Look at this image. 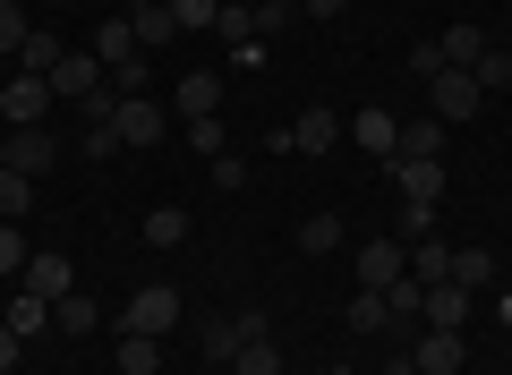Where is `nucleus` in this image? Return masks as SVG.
Masks as SVG:
<instances>
[{"instance_id": "ea45409f", "label": "nucleus", "mask_w": 512, "mask_h": 375, "mask_svg": "<svg viewBox=\"0 0 512 375\" xmlns=\"http://www.w3.org/2000/svg\"><path fill=\"white\" fill-rule=\"evenodd\" d=\"M214 188H248V162H239V154H214Z\"/></svg>"}, {"instance_id": "0eeeda50", "label": "nucleus", "mask_w": 512, "mask_h": 375, "mask_svg": "<svg viewBox=\"0 0 512 375\" xmlns=\"http://www.w3.org/2000/svg\"><path fill=\"white\" fill-rule=\"evenodd\" d=\"M111 128H120V145H163V103H154V94H128L120 111H111Z\"/></svg>"}, {"instance_id": "f03ea898", "label": "nucleus", "mask_w": 512, "mask_h": 375, "mask_svg": "<svg viewBox=\"0 0 512 375\" xmlns=\"http://www.w3.org/2000/svg\"><path fill=\"white\" fill-rule=\"evenodd\" d=\"M427 111L453 128V120H478V111H487V94H478L470 69H436V77H427Z\"/></svg>"}, {"instance_id": "b1692460", "label": "nucleus", "mask_w": 512, "mask_h": 375, "mask_svg": "<svg viewBox=\"0 0 512 375\" xmlns=\"http://www.w3.org/2000/svg\"><path fill=\"white\" fill-rule=\"evenodd\" d=\"M350 333H393V299L384 290H359L350 299Z\"/></svg>"}, {"instance_id": "c85d7f7f", "label": "nucleus", "mask_w": 512, "mask_h": 375, "mask_svg": "<svg viewBox=\"0 0 512 375\" xmlns=\"http://www.w3.org/2000/svg\"><path fill=\"white\" fill-rule=\"evenodd\" d=\"M410 273H419V282H453V248H444V239H419V248H410Z\"/></svg>"}, {"instance_id": "79ce46f5", "label": "nucleus", "mask_w": 512, "mask_h": 375, "mask_svg": "<svg viewBox=\"0 0 512 375\" xmlns=\"http://www.w3.org/2000/svg\"><path fill=\"white\" fill-rule=\"evenodd\" d=\"M18 350H26V341L9 333V324H0V375H18Z\"/></svg>"}, {"instance_id": "4468645a", "label": "nucleus", "mask_w": 512, "mask_h": 375, "mask_svg": "<svg viewBox=\"0 0 512 375\" xmlns=\"http://www.w3.org/2000/svg\"><path fill=\"white\" fill-rule=\"evenodd\" d=\"M427 324L461 333V324H470V290H461V282H427Z\"/></svg>"}, {"instance_id": "a878e982", "label": "nucleus", "mask_w": 512, "mask_h": 375, "mask_svg": "<svg viewBox=\"0 0 512 375\" xmlns=\"http://www.w3.org/2000/svg\"><path fill=\"white\" fill-rule=\"evenodd\" d=\"M120 375H163V341H146V333H120Z\"/></svg>"}, {"instance_id": "1a4fd4ad", "label": "nucleus", "mask_w": 512, "mask_h": 375, "mask_svg": "<svg viewBox=\"0 0 512 375\" xmlns=\"http://www.w3.org/2000/svg\"><path fill=\"white\" fill-rule=\"evenodd\" d=\"M461 358H470V341L444 333V324H427L419 350H410V367H419V375H461Z\"/></svg>"}, {"instance_id": "2eb2a0df", "label": "nucleus", "mask_w": 512, "mask_h": 375, "mask_svg": "<svg viewBox=\"0 0 512 375\" xmlns=\"http://www.w3.org/2000/svg\"><path fill=\"white\" fill-rule=\"evenodd\" d=\"M231 375H282V341L256 324L248 341H239V358H231Z\"/></svg>"}, {"instance_id": "423d86ee", "label": "nucleus", "mask_w": 512, "mask_h": 375, "mask_svg": "<svg viewBox=\"0 0 512 375\" xmlns=\"http://www.w3.org/2000/svg\"><path fill=\"white\" fill-rule=\"evenodd\" d=\"M384 171H393V188H402V205H436V197H444V162L393 154V162H384Z\"/></svg>"}, {"instance_id": "c756f323", "label": "nucleus", "mask_w": 512, "mask_h": 375, "mask_svg": "<svg viewBox=\"0 0 512 375\" xmlns=\"http://www.w3.org/2000/svg\"><path fill=\"white\" fill-rule=\"evenodd\" d=\"M180 239H188V214L180 205H154L146 214V248H180Z\"/></svg>"}, {"instance_id": "37998d69", "label": "nucleus", "mask_w": 512, "mask_h": 375, "mask_svg": "<svg viewBox=\"0 0 512 375\" xmlns=\"http://www.w3.org/2000/svg\"><path fill=\"white\" fill-rule=\"evenodd\" d=\"M0 171H9V128H0Z\"/></svg>"}, {"instance_id": "7c9ffc66", "label": "nucleus", "mask_w": 512, "mask_h": 375, "mask_svg": "<svg viewBox=\"0 0 512 375\" xmlns=\"http://www.w3.org/2000/svg\"><path fill=\"white\" fill-rule=\"evenodd\" d=\"M52 60H60V43H52V26H35V35L18 43V69H26V77H52Z\"/></svg>"}, {"instance_id": "c9c22d12", "label": "nucleus", "mask_w": 512, "mask_h": 375, "mask_svg": "<svg viewBox=\"0 0 512 375\" xmlns=\"http://www.w3.org/2000/svg\"><path fill=\"white\" fill-rule=\"evenodd\" d=\"M393 239H402V248H419V239H436V205H402V231H393Z\"/></svg>"}, {"instance_id": "473e14b6", "label": "nucleus", "mask_w": 512, "mask_h": 375, "mask_svg": "<svg viewBox=\"0 0 512 375\" xmlns=\"http://www.w3.org/2000/svg\"><path fill=\"white\" fill-rule=\"evenodd\" d=\"M299 248H308V256H333V248H342V222H333V214L299 222Z\"/></svg>"}, {"instance_id": "49530a36", "label": "nucleus", "mask_w": 512, "mask_h": 375, "mask_svg": "<svg viewBox=\"0 0 512 375\" xmlns=\"http://www.w3.org/2000/svg\"><path fill=\"white\" fill-rule=\"evenodd\" d=\"M274 9H291V18H299V0H274Z\"/></svg>"}, {"instance_id": "c03bdc74", "label": "nucleus", "mask_w": 512, "mask_h": 375, "mask_svg": "<svg viewBox=\"0 0 512 375\" xmlns=\"http://www.w3.org/2000/svg\"><path fill=\"white\" fill-rule=\"evenodd\" d=\"M128 9H154V0H120V18H128Z\"/></svg>"}, {"instance_id": "393cba45", "label": "nucleus", "mask_w": 512, "mask_h": 375, "mask_svg": "<svg viewBox=\"0 0 512 375\" xmlns=\"http://www.w3.org/2000/svg\"><path fill=\"white\" fill-rule=\"evenodd\" d=\"M214 35L231 43V52H239V43H256V0H222V18H214Z\"/></svg>"}, {"instance_id": "e433bc0d", "label": "nucleus", "mask_w": 512, "mask_h": 375, "mask_svg": "<svg viewBox=\"0 0 512 375\" xmlns=\"http://www.w3.org/2000/svg\"><path fill=\"white\" fill-rule=\"evenodd\" d=\"M26 35H35V26H26V9H9V0H0V52L18 60V43H26Z\"/></svg>"}, {"instance_id": "a19ab883", "label": "nucleus", "mask_w": 512, "mask_h": 375, "mask_svg": "<svg viewBox=\"0 0 512 375\" xmlns=\"http://www.w3.org/2000/svg\"><path fill=\"white\" fill-rule=\"evenodd\" d=\"M342 9H350V0H299V18H316V26H325V18H342Z\"/></svg>"}, {"instance_id": "6ab92c4d", "label": "nucleus", "mask_w": 512, "mask_h": 375, "mask_svg": "<svg viewBox=\"0 0 512 375\" xmlns=\"http://www.w3.org/2000/svg\"><path fill=\"white\" fill-rule=\"evenodd\" d=\"M333 137H342V120H333V111H299V120H291V154H325Z\"/></svg>"}, {"instance_id": "bb28decb", "label": "nucleus", "mask_w": 512, "mask_h": 375, "mask_svg": "<svg viewBox=\"0 0 512 375\" xmlns=\"http://www.w3.org/2000/svg\"><path fill=\"white\" fill-rule=\"evenodd\" d=\"M384 299H393V324H427V282H419V273H402Z\"/></svg>"}, {"instance_id": "39448f33", "label": "nucleus", "mask_w": 512, "mask_h": 375, "mask_svg": "<svg viewBox=\"0 0 512 375\" xmlns=\"http://www.w3.org/2000/svg\"><path fill=\"white\" fill-rule=\"evenodd\" d=\"M256 324H265V316H205V324H197V350H205V367H231V358H239V341H248Z\"/></svg>"}, {"instance_id": "09e8293b", "label": "nucleus", "mask_w": 512, "mask_h": 375, "mask_svg": "<svg viewBox=\"0 0 512 375\" xmlns=\"http://www.w3.org/2000/svg\"><path fill=\"white\" fill-rule=\"evenodd\" d=\"M342 375H350V367H342Z\"/></svg>"}, {"instance_id": "2f4dec72", "label": "nucleus", "mask_w": 512, "mask_h": 375, "mask_svg": "<svg viewBox=\"0 0 512 375\" xmlns=\"http://www.w3.org/2000/svg\"><path fill=\"white\" fill-rule=\"evenodd\" d=\"M470 77H478V94H504L512 86V52H495V43H487V52L470 60Z\"/></svg>"}, {"instance_id": "9b49d317", "label": "nucleus", "mask_w": 512, "mask_h": 375, "mask_svg": "<svg viewBox=\"0 0 512 375\" xmlns=\"http://www.w3.org/2000/svg\"><path fill=\"white\" fill-rule=\"evenodd\" d=\"M9 162H18L26 179H43L60 162V137H52V128H9Z\"/></svg>"}, {"instance_id": "20e7f679", "label": "nucleus", "mask_w": 512, "mask_h": 375, "mask_svg": "<svg viewBox=\"0 0 512 375\" xmlns=\"http://www.w3.org/2000/svg\"><path fill=\"white\" fill-rule=\"evenodd\" d=\"M43 111H52V77H9V86H0V120L9 128H43Z\"/></svg>"}, {"instance_id": "9d476101", "label": "nucleus", "mask_w": 512, "mask_h": 375, "mask_svg": "<svg viewBox=\"0 0 512 375\" xmlns=\"http://www.w3.org/2000/svg\"><path fill=\"white\" fill-rule=\"evenodd\" d=\"M18 290H35V299H69V290H77V273H69V256H52V248H43V256H26Z\"/></svg>"}, {"instance_id": "72a5a7b5", "label": "nucleus", "mask_w": 512, "mask_h": 375, "mask_svg": "<svg viewBox=\"0 0 512 375\" xmlns=\"http://www.w3.org/2000/svg\"><path fill=\"white\" fill-rule=\"evenodd\" d=\"M171 18H180V35H197V26H214L222 18V0H163Z\"/></svg>"}, {"instance_id": "de8ad7c7", "label": "nucleus", "mask_w": 512, "mask_h": 375, "mask_svg": "<svg viewBox=\"0 0 512 375\" xmlns=\"http://www.w3.org/2000/svg\"><path fill=\"white\" fill-rule=\"evenodd\" d=\"M9 9H26V0H9Z\"/></svg>"}, {"instance_id": "f3484780", "label": "nucleus", "mask_w": 512, "mask_h": 375, "mask_svg": "<svg viewBox=\"0 0 512 375\" xmlns=\"http://www.w3.org/2000/svg\"><path fill=\"white\" fill-rule=\"evenodd\" d=\"M436 52H444V69H470V60L487 52V26H470V18H461V26H444V35H436Z\"/></svg>"}, {"instance_id": "f257e3e1", "label": "nucleus", "mask_w": 512, "mask_h": 375, "mask_svg": "<svg viewBox=\"0 0 512 375\" xmlns=\"http://www.w3.org/2000/svg\"><path fill=\"white\" fill-rule=\"evenodd\" d=\"M180 316H188V299L171 282H146L137 299L120 307V333H146V341H163V333H180Z\"/></svg>"}, {"instance_id": "cd10ccee", "label": "nucleus", "mask_w": 512, "mask_h": 375, "mask_svg": "<svg viewBox=\"0 0 512 375\" xmlns=\"http://www.w3.org/2000/svg\"><path fill=\"white\" fill-rule=\"evenodd\" d=\"M495 273H504V265H495L487 248H453V282H461V290H487Z\"/></svg>"}, {"instance_id": "412c9836", "label": "nucleus", "mask_w": 512, "mask_h": 375, "mask_svg": "<svg viewBox=\"0 0 512 375\" xmlns=\"http://www.w3.org/2000/svg\"><path fill=\"white\" fill-rule=\"evenodd\" d=\"M94 60H103V69L137 60V26H128V18H103V35H94Z\"/></svg>"}, {"instance_id": "a211bd4d", "label": "nucleus", "mask_w": 512, "mask_h": 375, "mask_svg": "<svg viewBox=\"0 0 512 375\" xmlns=\"http://www.w3.org/2000/svg\"><path fill=\"white\" fill-rule=\"evenodd\" d=\"M0 324H9V333H18V341L52 333V299H35V290H18V299H9V316H0Z\"/></svg>"}, {"instance_id": "7ed1b4c3", "label": "nucleus", "mask_w": 512, "mask_h": 375, "mask_svg": "<svg viewBox=\"0 0 512 375\" xmlns=\"http://www.w3.org/2000/svg\"><path fill=\"white\" fill-rule=\"evenodd\" d=\"M103 86H111V69H103L94 52H60V60H52V94H60V103H94Z\"/></svg>"}, {"instance_id": "58836bf2", "label": "nucleus", "mask_w": 512, "mask_h": 375, "mask_svg": "<svg viewBox=\"0 0 512 375\" xmlns=\"http://www.w3.org/2000/svg\"><path fill=\"white\" fill-rule=\"evenodd\" d=\"M111 94H120V103H128V94H146V52H137V60H120V69H111Z\"/></svg>"}, {"instance_id": "ddd939ff", "label": "nucleus", "mask_w": 512, "mask_h": 375, "mask_svg": "<svg viewBox=\"0 0 512 375\" xmlns=\"http://www.w3.org/2000/svg\"><path fill=\"white\" fill-rule=\"evenodd\" d=\"M205 111H222V69H188L180 77V120H205Z\"/></svg>"}, {"instance_id": "4be33fe9", "label": "nucleus", "mask_w": 512, "mask_h": 375, "mask_svg": "<svg viewBox=\"0 0 512 375\" xmlns=\"http://www.w3.org/2000/svg\"><path fill=\"white\" fill-rule=\"evenodd\" d=\"M103 324V307L86 299V290H69V299H52V333H94Z\"/></svg>"}, {"instance_id": "5701e85b", "label": "nucleus", "mask_w": 512, "mask_h": 375, "mask_svg": "<svg viewBox=\"0 0 512 375\" xmlns=\"http://www.w3.org/2000/svg\"><path fill=\"white\" fill-rule=\"evenodd\" d=\"M26 214H35V179L9 162V171H0V222H26Z\"/></svg>"}, {"instance_id": "f8f14e48", "label": "nucleus", "mask_w": 512, "mask_h": 375, "mask_svg": "<svg viewBox=\"0 0 512 375\" xmlns=\"http://www.w3.org/2000/svg\"><path fill=\"white\" fill-rule=\"evenodd\" d=\"M350 137H359L376 162H393V145H402V120H393L384 103H376V111H350Z\"/></svg>"}, {"instance_id": "6e6552de", "label": "nucleus", "mask_w": 512, "mask_h": 375, "mask_svg": "<svg viewBox=\"0 0 512 375\" xmlns=\"http://www.w3.org/2000/svg\"><path fill=\"white\" fill-rule=\"evenodd\" d=\"M402 273H410V248H402V239H367V248H359V290H393Z\"/></svg>"}, {"instance_id": "dca6fc26", "label": "nucleus", "mask_w": 512, "mask_h": 375, "mask_svg": "<svg viewBox=\"0 0 512 375\" xmlns=\"http://www.w3.org/2000/svg\"><path fill=\"white\" fill-rule=\"evenodd\" d=\"M128 26H137V52H163V43H180V18H171L163 0H154V9H128Z\"/></svg>"}, {"instance_id": "f704fd0d", "label": "nucleus", "mask_w": 512, "mask_h": 375, "mask_svg": "<svg viewBox=\"0 0 512 375\" xmlns=\"http://www.w3.org/2000/svg\"><path fill=\"white\" fill-rule=\"evenodd\" d=\"M188 145H197L205 162H214V154H231V145H222V111H205V120H188Z\"/></svg>"}, {"instance_id": "a18cd8bd", "label": "nucleus", "mask_w": 512, "mask_h": 375, "mask_svg": "<svg viewBox=\"0 0 512 375\" xmlns=\"http://www.w3.org/2000/svg\"><path fill=\"white\" fill-rule=\"evenodd\" d=\"M393 375H419V367H410V358H393Z\"/></svg>"}, {"instance_id": "4c0bfd02", "label": "nucleus", "mask_w": 512, "mask_h": 375, "mask_svg": "<svg viewBox=\"0 0 512 375\" xmlns=\"http://www.w3.org/2000/svg\"><path fill=\"white\" fill-rule=\"evenodd\" d=\"M26 256H35V248L18 239V222H0V273H26Z\"/></svg>"}, {"instance_id": "aec40b11", "label": "nucleus", "mask_w": 512, "mask_h": 375, "mask_svg": "<svg viewBox=\"0 0 512 375\" xmlns=\"http://www.w3.org/2000/svg\"><path fill=\"white\" fill-rule=\"evenodd\" d=\"M393 154H419V162H444V120L427 111V120H402V145Z\"/></svg>"}]
</instances>
